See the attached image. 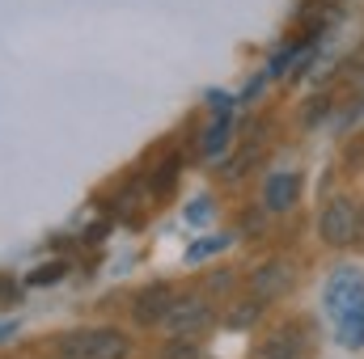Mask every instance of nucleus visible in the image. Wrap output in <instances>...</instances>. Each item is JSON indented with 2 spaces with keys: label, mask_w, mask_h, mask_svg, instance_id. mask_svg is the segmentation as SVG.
Listing matches in <instances>:
<instances>
[{
  "label": "nucleus",
  "mask_w": 364,
  "mask_h": 359,
  "mask_svg": "<svg viewBox=\"0 0 364 359\" xmlns=\"http://www.w3.org/2000/svg\"><path fill=\"white\" fill-rule=\"evenodd\" d=\"M127 355H132V338L114 326L60 334V343H55V359H127Z\"/></svg>",
  "instance_id": "nucleus-1"
},
{
  "label": "nucleus",
  "mask_w": 364,
  "mask_h": 359,
  "mask_svg": "<svg viewBox=\"0 0 364 359\" xmlns=\"http://www.w3.org/2000/svg\"><path fill=\"white\" fill-rule=\"evenodd\" d=\"M318 233H322V241L335 245V250L352 245L356 233H360V207H356L352 199H343V194L331 199V203L322 207V216H318Z\"/></svg>",
  "instance_id": "nucleus-2"
},
{
  "label": "nucleus",
  "mask_w": 364,
  "mask_h": 359,
  "mask_svg": "<svg viewBox=\"0 0 364 359\" xmlns=\"http://www.w3.org/2000/svg\"><path fill=\"white\" fill-rule=\"evenodd\" d=\"M360 300H364V270L360 267H339L326 279V287H322V309H326L331 321L339 313H348L352 304H360Z\"/></svg>",
  "instance_id": "nucleus-3"
},
{
  "label": "nucleus",
  "mask_w": 364,
  "mask_h": 359,
  "mask_svg": "<svg viewBox=\"0 0 364 359\" xmlns=\"http://www.w3.org/2000/svg\"><path fill=\"white\" fill-rule=\"evenodd\" d=\"M174 338H195V334H203L208 326H212V304L208 300H199V296H182L170 304V313H166V321H161Z\"/></svg>",
  "instance_id": "nucleus-4"
},
{
  "label": "nucleus",
  "mask_w": 364,
  "mask_h": 359,
  "mask_svg": "<svg viewBox=\"0 0 364 359\" xmlns=\"http://www.w3.org/2000/svg\"><path fill=\"white\" fill-rule=\"evenodd\" d=\"M174 300H178V296H174L170 283H149V287H140L136 300H132V317H136V326H161Z\"/></svg>",
  "instance_id": "nucleus-5"
},
{
  "label": "nucleus",
  "mask_w": 364,
  "mask_h": 359,
  "mask_svg": "<svg viewBox=\"0 0 364 359\" xmlns=\"http://www.w3.org/2000/svg\"><path fill=\"white\" fill-rule=\"evenodd\" d=\"M296 199H301V174L296 170H275L263 186V207L272 216H279V211H292Z\"/></svg>",
  "instance_id": "nucleus-6"
},
{
  "label": "nucleus",
  "mask_w": 364,
  "mask_h": 359,
  "mask_svg": "<svg viewBox=\"0 0 364 359\" xmlns=\"http://www.w3.org/2000/svg\"><path fill=\"white\" fill-rule=\"evenodd\" d=\"M255 359H309V343H305L301 326H284L255 351Z\"/></svg>",
  "instance_id": "nucleus-7"
},
{
  "label": "nucleus",
  "mask_w": 364,
  "mask_h": 359,
  "mask_svg": "<svg viewBox=\"0 0 364 359\" xmlns=\"http://www.w3.org/2000/svg\"><path fill=\"white\" fill-rule=\"evenodd\" d=\"M292 283V267L284 263V258H275L267 267L255 270V279H250V292H255V300H275V296H284V287Z\"/></svg>",
  "instance_id": "nucleus-8"
},
{
  "label": "nucleus",
  "mask_w": 364,
  "mask_h": 359,
  "mask_svg": "<svg viewBox=\"0 0 364 359\" xmlns=\"http://www.w3.org/2000/svg\"><path fill=\"white\" fill-rule=\"evenodd\" d=\"M335 338H339V347H348V351H360L364 347V300L335 317Z\"/></svg>",
  "instance_id": "nucleus-9"
},
{
  "label": "nucleus",
  "mask_w": 364,
  "mask_h": 359,
  "mask_svg": "<svg viewBox=\"0 0 364 359\" xmlns=\"http://www.w3.org/2000/svg\"><path fill=\"white\" fill-rule=\"evenodd\" d=\"M178 178H182V157L178 153H170L157 170H149V186H144V190H149L153 199H170L174 186H178Z\"/></svg>",
  "instance_id": "nucleus-10"
},
{
  "label": "nucleus",
  "mask_w": 364,
  "mask_h": 359,
  "mask_svg": "<svg viewBox=\"0 0 364 359\" xmlns=\"http://www.w3.org/2000/svg\"><path fill=\"white\" fill-rule=\"evenodd\" d=\"M229 131H233V118H229V114H216V118L203 127V140H199L203 157H220V153L229 148Z\"/></svg>",
  "instance_id": "nucleus-11"
},
{
  "label": "nucleus",
  "mask_w": 364,
  "mask_h": 359,
  "mask_svg": "<svg viewBox=\"0 0 364 359\" xmlns=\"http://www.w3.org/2000/svg\"><path fill=\"white\" fill-rule=\"evenodd\" d=\"M233 245V237L229 233H216V237H203V241H195V245H186V263L195 267V263H203V258H216V254H225Z\"/></svg>",
  "instance_id": "nucleus-12"
},
{
  "label": "nucleus",
  "mask_w": 364,
  "mask_h": 359,
  "mask_svg": "<svg viewBox=\"0 0 364 359\" xmlns=\"http://www.w3.org/2000/svg\"><path fill=\"white\" fill-rule=\"evenodd\" d=\"M64 275H68V263H64V258H51V263H38V267L30 270L26 283H30V287H51V283H60Z\"/></svg>",
  "instance_id": "nucleus-13"
},
{
  "label": "nucleus",
  "mask_w": 364,
  "mask_h": 359,
  "mask_svg": "<svg viewBox=\"0 0 364 359\" xmlns=\"http://www.w3.org/2000/svg\"><path fill=\"white\" fill-rule=\"evenodd\" d=\"M212 211H216V203H212L208 194H199V199H191V203H186V211H182V216H186V224H208V220H212Z\"/></svg>",
  "instance_id": "nucleus-14"
},
{
  "label": "nucleus",
  "mask_w": 364,
  "mask_h": 359,
  "mask_svg": "<svg viewBox=\"0 0 364 359\" xmlns=\"http://www.w3.org/2000/svg\"><path fill=\"white\" fill-rule=\"evenodd\" d=\"M161 359H199V343L195 338H170Z\"/></svg>",
  "instance_id": "nucleus-15"
},
{
  "label": "nucleus",
  "mask_w": 364,
  "mask_h": 359,
  "mask_svg": "<svg viewBox=\"0 0 364 359\" xmlns=\"http://www.w3.org/2000/svg\"><path fill=\"white\" fill-rule=\"evenodd\" d=\"M259 313H263V300H246V304L229 317V326H233V330H246V326H255V321H259Z\"/></svg>",
  "instance_id": "nucleus-16"
},
{
  "label": "nucleus",
  "mask_w": 364,
  "mask_h": 359,
  "mask_svg": "<svg viewBox=\"0 0 364 359\" xmlns=\"http://www.w3.org/2000/svg\"><path fill=\"white\" fill-rule=\"evenodd\" d=\"M17 300H21V283L0 270V304H17Z\"/></svg>",
  "instance_id": "nucleus-17"
},
{
  "label": "nucleus",
  "mask_w": 364,
  "mask_h": 359,
  "mask_svg": "<svg viewBox=\"0 0 364 359\" xmlns=\"http://www.w3.org/2000/svg\"><path fill=\"white\" fill-rule=\"evenodd\" d=\"M208 106H212V114H233L237 97H233V93H225V89H216V93H208Z\"/></svg>",
  "instance_id": "nucleus-18"
},
{
  "label": "nucleus",
  "mask_w": 364,
  "mask_h": 359,
  "mask_svg": "<svg viewBox=\"0 0 364 359\" xmlns=\"http://www.w3.org/2000/svg\"><path fill=\"white\" fill-rule=\"evenodd\" d=\"M13 334H17V321H0V343L13 338Z\"/></svg>",
  "instance_id": "nucleus-19"
}]
</instances>
